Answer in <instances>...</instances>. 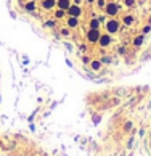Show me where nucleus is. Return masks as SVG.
Listing matches in <instances>:
<instances>
[{"label":"nucleus","instance_id":"6e6552de","mask_svg":"<svg viewBox=\"0 0 151 156\" xmlns=\"http://www.w3.org/2000/svg\"><path fill=\"white\" fill-rule=\"evenodd\" d=\"M68 26H69L71 29L77 28V26H79V19L74 18V16H69V18H68Z\"/></svg>","mask_w":151,"mask_h":156},{"label":"nucleus","instance_id":"1a4fd4ad","mask_svg":"<svg viewBox=\"0 0 151 156\" xmlns=\"http://www.w3.org/2000/svg\"><path fill=\"white\" fill-rule=\"evenodd\" d=\"M90 68L93 71H100L101 69V61H92L90 63Z\"/></svg>","mask_w":151,"mask_h":156},{"label":"nucleus","instance_id":"4468645a","mask_svg":"<svg viewBox=\"0 0 151 156\" xmlns=\"http://www.w3.org/2000/svg\"><path fill=\"white\" fill-rule=\"evenodd\" d=\"M98 8H106V0H97Z\"/></svg>","mask_w":151,"mask_h":156},{"label":"nucleus","instance_id":"f03ea898","mask_svg":"<svg viewBox=\"0 0 151 156\" xmlns=\"http://www.w3.org/2000/svg\"><path fill=\"white\" fill-rule=\"evenodd\" d=\"M66 13H68V15H69V16H74V18H79V16L82 15V10H80V6H79V5H74V3H73V5H71L69 8L66 10Z\"/></svg>","mask_w":151,"mask_h":156},{"label":"nucleus","instance_id":"20e7f679","mask_svg":"<svg viewBox=\"0 0 151 156\" xmlns=\"http://www.w3.org/2000/svg\"><path fill=\"white\" fill-rule=\"evenodd\" d=\"M118 5H116V3H108V5H106V15L108 16H116L118 15Z\"/></svg>","mask_w":151,"mask_h":156},{"label":"nucleus","instance_id":"0eeeda50","mask_svg":"<svg viewBox=\"0 0 151 156\" xmlns=\"http://www.w3.org/2000/svg\"><path fill=\"white\" fill-rule=\"evenodd\" d=\"M42 8H45V10H51V8H55L56 6V0H42Z\"/></svg>","mask_w":151,"mask_h":156},{"label":"nucleus","instance_id":"423d86ee","mask_svg":"<svg viewBox=\"0 0 151 156\" xmlns=\"http://www.w3.org/2000/svg\"><path fill=\"white\" fill-rule=\"evenodd\" d=\"M71 5H73V3H71V0H56V6L60 10H64V11H66Z\"/></svg>","mask_w":151,"mask_h":156},{"label":"nucleus","instance_id":"f3484780","mask_svg":"<svg viewBox=\"0 0 151 156\" xmlns=\"http://www.w3.org/2000/svg\"><path fill=\"white\" fill-rule=\"evenodd\" d=\"M150 31H151V26H150V24L143 28V34H146V32H150Z\"/></svg>","mask_w":151,"mask_h":156},{"label":"nucleus","instance_id":"dca6fc26","mask_svg":"<svg viewBox=\"0 0 151 156\" xmlns=\"http://www.w3.org/2000/svg\"><path fill=\"white\" fill-rule=\"evenodd\" d=\"M124 3H125L127 6H132L133 3H135V0H124Z\"/></svg>","mask_w":151,"mask_h":156},{"label":"nucleus","instance_id":"6ab92c4d","mask_svg":"<svg viewBox=\"0 0 151 156\" xmlns=\"http://www.w3.org/2000/svg\"><path fill=\"white\" fill-rule=\"evenodd\" d=\"M80 3V0H74V5H79Z\"/></svg>","mask_w":151,"mask_h":156},{"label":"nucleus","instance_id":"7ed1b4c3","mask_svg":"<svg viewBox=\"0 0 151 156\" xmlns=\"http://www.w3.org/2000/svg\"><path fill=\"white\" fill-rule=\"evenodd\" d=\"M98 39H100V32H98V29H90V31L87 32V40L88 42H98Z\"/></svg>","mask_w":151,"mask_h":156},{"label":"nucleus","instance_id":"aec40b11","mask_svg":"<svg viewBox=\"0 0 151 156\" xmlns=\"http://www.w3.org/2000/svg\"><path fill=\"white\" fill-rule=\"evenodd\" d=\"M87 2H88V3H93V0H87Z\"/></svg>","mask_w":151,"mask_h":156},{"label":"nucleus","instance_id":"39448f33","mask_svg":"<svg viewBox=\"0 0 151 156\" xmlns=\"http://www.w3.org/2000/svg\"><path fill=\"white\" fill-rule=\"evenodd\" d=\"M98 42H100L101 47H108L109 43H111V37H109V34H100V39H98Z\"/></svg>","mask_w":151,"mask_h":156},{"label":"nucleus","instance_id":"a211bd4d","mask_svg":"<svg viewBox=\"0 0 151 156\" xmlns=\"http://www.w3.org/2000/svg\"><path fill=\"white\" fill-rule=\"evenodd\" d=\"M61 34H63V36H68V34H69V29H61Z\"/></svg>","mask_w":151,"mask_h":156},{"label":"nucleus","instance_id":"9d476101","mask_svg":"<svg viewBox=\"0 0 151 156\" xmlns=\"http://www.w3.org/2000/svg\"><path fill=\"white\" fill-rule=\"evenodd\" d=\"M64 16H66V11H64V10H60V8H58L56 13H55V18H56V19H61V18H64Z\"/></svg>","mask_w":151,"mask_h":156},{"label":"nucleus","instance_id":"f257e3e1","mask_svg":"<svg viewBox=\"0 0 151 156\" xmlns=\"http://www.w3.org/2000/svg\"><path fill=\"white\" fill-rule=\"evenodd\" d=\"M119 28H121V23H119L118 19H109V21L106 23V31H108V34L119 32Z\"/></svg>","mask_w":151,"mask_h":156},{"label":"nucleus","instance_id":"9b49d317","mask_svg":"<svg viewBox=\"0 0 151 156\" xmlns=\"http://www.w3.org/2000/svg\"><path fill=\"white\" fill-rule=\"evenodd\" d=\"M143 40H145V37H143V36H137L135 39H133V45H137V47H138V45H142V43H143Z\"/></svg>","mask_w":151,"mask_h":156},{"label":"nucleus","instance_id":"ddd939ff","mask_svg":"<svg viewBox=\"0 0 151 156\" xmlns=\"http://www.w3.org/2000/svg\"><path fill=\"white\" fill-rule=\"evenodd\" d=\"M124 23H125V24H132V23H133V18H132L130 15H127V16H124Z\"/></svg>","mask_w":151,"mask_h":156},{"label":"nucleus","instance_id":"f8f14e48","mask_svg":"<svg viewBox=\"0 0 151 156\" xmlns=\"http://www.w3.org/2000/svg\"><path fill=\"white\" fill-rule=\"evenodd\" d=\"M24 8L27 10V11H32V10H36V2H27L24 5Z\"/></svg>","mask_w":151,"mask_h":156},{"label":"nucleus","instance_id":"2eb2a0df","mask_svg":"<svg viewBox=\"0 0 151 156\" xmlns=\"http://www.w3.org/2000/svg\"><path fill=\"white\" fill-rule=\"evenodd\" d=\"M98 24H100V21H98V19H93L92 24H90V29H98Z\"/></svg>","mask_w":151,"mask_h":156}]
</instances>
